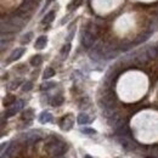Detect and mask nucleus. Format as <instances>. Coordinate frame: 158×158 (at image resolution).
Here are the masks:
<instances>
[{"label":"nucleus","instance_id":"obj_6","mask_svg":"<svg viewBox=\"0 0 158 158\" xmlns=\"http://www.w3.org/2000/svg\"><path fill=\"white\" fill-rule=\"evenodd\" d=\"M120 143H122V146H123L125 150H128V151H131V150L135 148V143L130 140L129 136H120Z\"/></svg>","mask_w":158,"mask_h":158},{"label":"nucleus","instance_id":"obj_16","mask_svg":"<svg viewBox=\"0 0 158 158\" xmlns=\"http://www.w3.org/2000/svg\"><path fill=\"white\" fill-rule=\"evenodd\" d=\"M34 117V113H33V110H26L23 113H22V119L26 120V122H31Z\"/></svg>","mask_w":158,"mask_h":158},{"label":"nucleus","instance_id":"obj_2","mask_svg":"<svg viewBox=\"0 0 158 158\" xmlns=\"http://www.w3.org/2000/svg\"><path fill=\"white\" fill-rule=\"evenodd\" d=\"M23 105H24V102H23L22 100L15 101V102H14V103L7 108V111H6L5 116H6V117H12V116H15L17 112H20L21 110L23 108Z\"/></svg>","mask_w":158,"mask_h":158},{"label":"nucleus","instance_id":"obj_21","mask_svg":"<svg viewBox=\"0 0 158 158\" xmlns=\"http://www.w3.org/2000/svg\"><path fill=\"white\" fill-rule=\"evenodd\" d=\"M41 62H43V59H41V56L40 55H35V56H33L32 59H31V64L32 66H39L41 64Z\"/></svg>","mask_w":158,"mask_h":158},{"label":"nucleus","instance_id":"obj_18","mask_svg":"<svg viewBox=\"0 0 158 158\" xmlns=\"http://www.w3.org/2000/svg\"><path fill=\"white\" fill-rule=\"evenodd\" d=\"M54 76H55V69H54V68H51V67H49V68H46V69L44 71L43 78L49 79V78H51V77H54Z\"/></svg>","mask_w":158,"mask_h":158},{"label":"nucleus","instance_id":"obj_10","mask_svg":"<svg viewBox=\"0 0 158 158\" xmlns=\"http://www.w3.org/2000/svg\"><path fill=\"white\" fill-rule=\"evenodd\" d=\"M52 120V114L50 112H41L39 116V122L41 124H46V123H50Z\"/></svg>","mask_w":158,"mask_h":158},{"label":"nucleus","instance_id":"obj_20","mask_svg":"<svg viewBox=\"0 0 158 158\" xmlns=\"http://www.w3.org/2000/svg\"><path fill=\"white\" fill-rule=\"evenodd\" d=\"M146 52H147V55H148L150 59H155L157 56L158 50H156V48H153V46H150V48H147Z\"/></svg>","mask_w":158,"mask_h":158},{"label":"nucleus","instance_id":"obj_7","mask_svg":"<svg viewBox=\"0 0 158 158\" xmlns=\"http://www.w3.org/2000/svg\"><path fill=\"white\" fill-rule=\"evenodd\" d=\"M24 49L23 48H19V49H16V50H14L12 51V54L10 55V57L7 59V62H14V61H16V60H19L22 57V55L24 54Z\"/></svg>","mask_w":158,"mask_h":158},{"label":"nucleus","instance_id":"obj_25","mask_svg":"<svg viewBox=\"0 0 158 158\" xmlns=\"http://www.w3.org/2000/svg\"><path fill=\"white\" fill-rule=\"evenodd\" d=\"M54 86H55V83H54V81H45V83L41 84L40 89H41V90H49V89H51V88H54Z\"/></svg>","mask_w":158,"mask_h":158},{"label":"nucleus","instance_id":"obj_32","mask_svg":"<svg viewBox=\"0 0 158 158\" xmlns=\"http://www.w3.org/2000/svg\"><path fill=\"white\" fill-rule=\"evenodd\" d=\"M73 33H74V29L72 28V29H71V32H69V35L67 37V40H71L72 38H73Z\"/></svg>","mask_w":158,"mask_h":158},{"label":"nucleus","instance_id":"obj_24","mask_svg":"<svg viewBox=\"0 0 158 158\" xmlns=\"http://www.w3.org/2000/svg\"><path fill=\"white\" fill-rule=\"evenodd\" d=\"M15 101H16V99H15L14 95H7V96L4 99V105H5V106H11Z\"/></svg>","mask_w":158,"mask_h":158},{"label":"nucleus","instance_id":"obj_28","mask_svg":"<svg viewBox=\"0 0 158 158\" xmlns=\"http://www.w3.org/2000/svg\"><path fill=\"white\" fill-rule=\"evenodd\" d=\"M150 35H151V32L146 33L145 35H141V37H139L138 40H136V43H141V41H145V40H147L148 38H150Z\"/></svg>","mask_w":158,"mask_h":158},{"label":"nucleus","instance_id":"obj_33","mask_svg":"<svg viewBox=\"0 0 158 158\" xmlns=\"http://www.w3.org/2000/svg\"><path fill=\"white\" fill-rule=\"evenodd\" d=\"M51 1H52V0H48V2H46V5H45V6H48V5H49V4L51 2Z\"/></svg>","mask_w":158,"mask_h":158},{"label":"nucleus","instance_id":"obj_17","mask_svg":"<svg viewBox=\"0 0 158 158\" xmlns=\"http://www.w3.org/2000/svg\"><path fill=\"white\" fill-rule=\"evenodd\" d=\"M64 102V99H63V96H61V95H57V96H55L52 101H51V105L54 106V107H59L61 106L62 103Z\"/></svg>","mask_w":158,"mask_h":158},{"label":"nucleus","instance_id":"obj_26","mask_svg":"<svg viewBox=\"0 0 158 158\" xmlns=\"http://www.w3.org/2000/svg\"><path fill=\"white\" fill-rule=\"evenodd\" d=\"M32 88H33V83H32V81H26V83H23V85H22V91L27 93V91L32 90Z\"/></svg>","mask_w":158,"mask_h":158},{"label":"nucleus","instance_id":"obj_3","mask_svg":"<svg viewBox=\"0 0 158 158\" xmlns=\"http://www.w3.org/2000/svg\"><path fill=\"white\" fill-rule=\"evenodd\" d=\"M73 124H74L73 116H72V114H68V116H66L64 118H62V120H61V124H60V125H61V129H62V130L68 131V130H71V129H72Z\"/></svg>","mask_w":158,"mask_h":158},{"label":"nucleus","instance_id":"obj_13","mask_svg":"<svg viewBox=\"0 0 158 158\" xmlns=\"http://www.w3.org/2000/svg\"><path fill=\"white\" fill-rule=\"evenodd\" d=\"M9 22L12 23V24H15V26H17V27H20V28H22V27L24 26V23H26L24 19H22L21 16H12V17L9 20Z\"/></svg>","mask_w":158,"mask_h":158},{"label":"nucleus","instance_id":"obj_35","mask_svg":"<svg viewBox=\"0 0 158 158\" xmlns=\"http://www.w3.org/2000/svg\"><path fill=\"white\" fill-rule=\"evenodd\" d=\"M148 158H155V157H148Z\"/></svg>","mask_w":158,"mask_h":158},{"label":"nucleus","instance_id":"obj_15","mask_svg":"<svg viewBox=\"0 0 158 158\" xmlns=\"http://www.w3.org/2000/svg\"><path fill=\"white\" fill-rule=\"evenodd\" d=\"M55 20V11H50V12H48L45 16H44V19H43V24H49V23H51L52 21Z\"/></svg>","mask_w":158,"mask_h":158},{"label":"nucleus","instance_id":"obj_1","mask_svg":"<svg viewBox=\"0 0 158 158\" xmlns=\"http://www.w3.org/2000/svg\"><path fill=\"white\" fill-rule=\"evenodd\" d=\"M68 146L66 142L62 141H52L46 145V152L52 157H60L67 151Z\"/></svg>","mask_w":158,"mask_h":158},{"label":"nucleus","instance_id":"obj_12","mask_svg":"<svg viewBox=\"0 0 158 158\" xmlns=\"http://www.w3.org/2000/svg\"><path fill=\"white\" fill-rule=\"evenodd\" d=\"M17 153H19V145L17 143H14V145H10L9 147H7V151H6V155L9 156V157H15V156H17Z\"/></svg>","mask_w":158,"mask_h":158},{"label":"nucleus","instance_id":"obj_19","mask_svg":"<svg viewBox=\"0 0 158 158\" xmlns=\"http://www.w3.org/2000/svg\"><path fill=\"white\" fill-rule=\"evenodd\" d=\"M136 59H138L139 63H146V62L148 61V59H150V57H148L147 52H140Z\"/></svg>","mask_w":158,"mask_h":158},{"label":"nucleus","instance_id":"obj_36","mask_svg":"<svg viewBox=\"0 0 158 158\" xmlns=\"http://www.w3.org/2000/svg\"><path fill=\"white\" fill-rule=\"evenodd\" d=\"M157 50H158V48H157Z\"/></svg>","mask_w":158,"mask_h":158},{"label":"nucleus","instance_id":"obj_14","mask_svg":"<svg viewBox=\"0 0 158 158\" xmlns=\"http://www.w3.org/2000/svg\"><path fill=\"white\" fill-rule=\"evenodd\" d=\"M77 122H78L80 125H84V124H89L91 122L90 117L86 114V113H80L77 118Z\"/></svg>","mask_w":158,"mask_h":158},{"label":"nucleus","instance_id":"obj_34","mask_svg":"<svg viewBox=\"0 0 158 158\" xmlns=\"http://www.w3.org/2000/svg\"><path fill=\"white\" fill-rule=\"evenodd\" d=\"M84 158H91V157H90L89 155H86V156H85V157H84Z\"/></svg>","mask_w":158,"mask_h":158},{"label":"nucleus","instance_id":"obj_23","mask_svg":"<svg viewBox=\"0 0 158 158\" xmlns=\"http://www.w3.org/2000/svg\"><path fill=\"white\" fill-rule=\"evenodd\" d=\"M32 37H33V33H32V32L24 34V35L21 38V44H28V43L32 40Z\"/></svg>","mask_w":158,"mask_h":158},{"label":"nucleus","instance_id":"obj_30","mask_svg":"<svg viewBox=\"0 0 158 158\" xmlns=\"http://www.w3.org/2000/svg\"><path fill=\"white\" fill-rule=\"evenodd\" d=\"M81 131H83L84 134H96V130L89 129V128H84V129H81Z\"/></svg>","mask_w":158,"mask_h":158},{"label":"nucleus","instance_id":"obj_8","mask_svg":"<svg viewBox=\"0 0 158 158\" xmlns=\"http://www.w3.org/2000/svg\"><path fill=\"white\" fill-rule=\"evenodd\" d=\"M24 140L27 141V142H31V143H33V142H37L38 140H40V136L39 133L38 131H31V133H27L24 136Z\"/></svg>","mask_w":158,"mask_h":158},{"label":"nucleus","instance_id":"obj_22","mask_svg":"<svg viewBox=\"0 0 158 158\" xmlns=\"http://www.w3.org/2000/svg\"><path fill=\"white\" fill-rule=\"evenodd\" d=\"M69 51H71V44H64V45H63V48L61 49V55L66 59V57H67V55L69 54Z\"/></svg>","mask_w":158,"mask_h":158},{"label":"nucleus","instance_id":"obj_4","mask_svg":"<svg viewBox=\"0 0 158 158\" xmlns=\"http://www.w3.org/2000/svg\"><path fill=\"white\" fill-rule=\"evenodd\" d=\"M94 41H95V37H94L90 32L86 31V32L83 34V37H81V44H83L84 48H86V49L91 48V46L94 45Z\"/></svg>","mask_w":158,"mask_h":158},{"label":"nucleus","instance_id":"obj_11","mask_svg":"<svg viewBox=\"0 0 158 158\" xmlns=\"http://www.w3.org/2000/svg\"><path fill=\"white\" fill-rule=\"evenodd\" d=\"M46 43H48V38L45 35H41L37 39L35 44H34V48L38 49V50H41V49H44L46 46Z\"/></svg>","mask_w":158,"mask_h":158},{"label":"nucleus","instance_id":"obj_9","mask_svg":"<svg viewBox=\"0 0 158 158\" xmlns=\"http://www.w3.org/2000/svg\"><path fill=\"white\" fill-rule=\"evenodd\" d=\"M33 5H34L33 0H23V2L21 4L20 6V11H22V12H29L32 10Z\"/></svg>","mask_w":158,"mask_h":158},{"label":"nucleus","instance_id":"obj_29","mask_svg":"<svg viewBox=\"0 0 158 158\" xmlns=\"http://www.w3.org/2000/svg\"><path fill=\"white\" fill-rule=\"evenodd\" d=\"M151 156L152 157H158V146H153L151 148Z\"/></svg>","mask_w":158,"mask_h":158},{"label":"nucleus","instance_id":"obj_31","mask_svg":"<svg viewBox=\"0 0 158 158\" xmlns=\"http://www.w3.org/2000/svg\"><path fill=\"white\" fill-rule=\"evenodd\" d=\"M152 24H153V26H151V31H152V32H153V31H156V29H158V20L157 19H155V20H153Z\"/></svg>","mask_w":158,"mask_h":158},{"label":"nucleus","instance_id":"obj_27","mask_svg":"<svg viewBox=\"0 0 158 158\" xmlns=\"http://www.w3.org/2000/svg\"><path fill=\"white\" fill-rule=\"evenodd\" d=\"M88 32H90L94 37H96V35H98V33H99V29H98V27H96L95 24H90V26H89V28H88Z\"/></svg>","mask_w":158,"mask_h":158},{"label":"nucleus","instance_id":"obj_5","mask_svg":"<svg viewBox=\"0 0 158 158\" xmlns=\"http://www.w3.org/2000/svg\"><path fill=\"white\" fill-rule=\"evenodd\" d=\"M20 29V27H17V26H15L10 22L5 23L4 21H1V33H5V32L6 33H14V32H19Z\"/></svg>","mask_w":158,"mask_h":158}]
</instances>
